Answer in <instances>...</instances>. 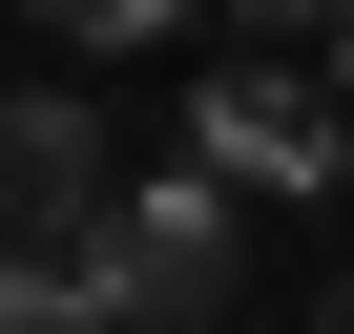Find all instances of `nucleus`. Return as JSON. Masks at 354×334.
Wrapping results in <instances>:
<instances>
[{
	"mask_svg": "<svg viewBox=\"0 0 354 334\" xmlns=\"http://www.w3.org/2000/svg\"><path fill=\"white\" fill-rule=\"evenodd\" d=\"M230 209H250V188L146 167L125 230H104V272H84V313H104V334H209V313H230Z\"/></svg>",
	"mask_w": 354,
	"mask_h": 334,
	"instance_id": "nucleus-1",
	"label": "nucleus"
},
{
	"mask_svg": "<svg viewBox=\"0 0 354 334\" xmlns=\"http://www.w3.org/2000/svg\"><path fill=\"white\" fill-rule=\"evenodd\" d=\"M188 146H209V188H354L333 167V84H292V63H209V105H188Z\"/></svg>",
	"mask_w": 354,
	"mask_h": 334,
	"instance_id": "nucleus-2",
	"label": "nucleus"
},
{
	"mask_svg": "<svg viewBox=\"0 0 354 334\" xmlns=\"http://www.w3.org/2000/svg\"><path fill=\"white\" fill-rule=\"evenodd\" d=\"M313 84H333V105H354V0H333V21H313Z\"/></svg>",
	"mask_w": 354,
	"mask_h": 334,
	"instance_id": "nucleus-3",
	"label": "nucleus"
},
{
	"mask_svg": "<svg viewBox=\"0 0 354 334\" xmlns=\"http://www.w3.org/2000/svg\"><path fill=\"white\" fill-rule=\"evenodd\" d=\"M292 334H354V272H333V292H313V313H292Z\"/></svg>",
	"mask_w": 354,
	"mask_h": 334,
	"instance_id": "nucleus-4",
	"label": "nucleus"
}]
</instances>
